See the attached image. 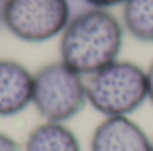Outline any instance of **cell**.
<instances>
[{
	"label": "cell",
	"instance_id": "cell-11",
	"mask_svg": "<svg viewBox=\"0 0 153 151\" xmlns=\"http://www.w3.org/2000/svg\"><path fill=\"white\" fill-rule=\"evenodd\" d=\"M146 78H148V98L153 103V61L148 68V71H146Z\"/></svg>",
	"mask_w": 153,
	"mask_h": 151
},
{
	"label": "cell",
	"instance_id": "cell-2",
	"mask_svg": "<svg viewBox=\"0 0 153 151\" xmlns=\"http://www.w3.org/2000/svg\"><path fill=\"white\" fill-rule=\"evenodd\" d=\"M87 103L105 117L128 115L148 98L146 71L134 62L114 61L85 82Z\"/></svg>",
	"mask_w": 153,
	"mask_h": 151
},
{
	"label": "cell",
	"instance_id": "cell-12",
	"mask_svg": "<svg viewBox=\"0 0 153 151\" xmlns=\"http://www.w3.org/2000/svg\"><path fill=\"white\" fill-rule=\"evenodd\" d=\"M152 150H153V142H152Z\"/></svg>",
	"mask_w": 153,
	"mask_h": 151
},
{
	"label": "cell",
	"instance_id": "cell-4",
	"mask_svg": "<svg viewBox=\"0 0 153 151\" xmlns=\"http://www.w3.org/2000/svg\"><path fill=\"white\" fill-rule=\"evenodd\" d=\"M73 16L70 0H5L2 23L27 43H45L62 34Z\"/></svg>",
	"mask_w": 153,
	"mask_h": 151
},
{
	"label": "cell",
	"instance_id": "cell-9",
	"mask_svg": "<svg viewBox=\"0 0 153 151\" xmlns=\"http://www.w3.org/2000/svg\"><path fill=\"white\" fill-rule=\"evenodd\" d=\"M82 4H85L87 7H93V9H105L109 11L111 7H116V5H125L126 0H80Z\"/></svg>",
	"mask_w": 153,
	"mask_h": 151
},
{
	"label": "cell",
	"instance_id": "cell-13",
	"mask_svg": "<svg viewBox=\"0 0 153 151\" xmlns=\"http://www.w3.org/2000/svg\"><path fill=\"white\" fill-rule=\"evenodd\" d=\"M2 2H5V0H2Z\"/></svg>",
	"mask_w": 153,
	"mask_h": 151
},
{
	"label": "cell",
	"instance_id": "cell-1",
	"mask_svg": "<svg viewBox=\"0 0 153 151\" xmlns=\"http://www.w3.org/2000/svg\"><path fill=\"white\" fill-rule=\"evenodd\" d=\"M123 25L105 9L85 7L75 13L61 34V61L80 75H93L117 61Z\"/></svg>",
	"mask_w": 153,
	"mask_h": 151
},
{
	"label": "cell",
	"instance_id": "cell-5",
	"mask_svg": "<svg viewBox=\"0 0 153 151\" xmlns=\"http://www.w3.org/2000/svg\"><path fill=\"white\" fill-rule=\"evenodd\" d=\"M91 151H153L143 128L126 115L105 117L94 130Z\"/></svg>",
	"mask_w": 153,
	"mask_h": 151
},
{
	"label": "cell",
	"instance_id": "cell-6",
	"mask_svg": "<svg viewBox=\"0 0 153 151\" xmlns=\"http://www.w3.org/2000/svg\"><path fill=\"white\" fill-rule=\"evenodd\" d=\"M34 75L18 61H0V117L23 112L32 103Z\"/></svg>",
	"mask_w": 153,
	"mask_h": 151
},
{
	"label": "cell",
	"instance_id": "cell-10",
	"mask_svg": "<svg viewBox=\"0 0 153 151\" xmlns=\"http://www.w3.org/2000/svg\"><path fill=\"white\" fill-rule=\"evenodd\" d=\"M0 151H20V144L13 137L0 133Z\"/></svg>",
	"mask_w": 153,
	"mask_h": 151
},
{
	"label": "cell",
	"instance_id": "cell-3",
	"mask_svg": "<svg viewBox=\"0 0 153 151\" xmlns=\"http://www.w3.org/2000/svg\"><path fill=\"white\" fill-rule=\"evenodd\" d=\"M87 103L85 82L62 61L46 64L34 73L32 105L50 123H64L75 117Z\"/></svg>",
	"mask_w": 153,
	"mask_h": 151
},
{
	"label": "cell",
	"instance_id": "cell-8",
	"mask_svg": "<svg viewBox=\"0 0 153 151\" xmlns=\"http://www.w3.org/2000/svg\"><path fill=\"white\" fill-rule=\"evenodd\" d=\"M123 23L134 38L153 43V0H126Z\"/></svg>",
	"mask_w": 153,
	"mask_h": 151
},
{
	"label": "cell",
	"instance_id": "cell-7",
	"mask_svg": "<svg viewBox=\"0 0 153 151\" xmlns=\"http://www.w3.org/2000/svg\"><path fill=\"white\" fill-rule=\"evenodd\" d=\"M25 151H80V142L64 123L45 121L30 132Z\"/></svg>",
	"mask_w": 153,
	"mask_h": 151
}]
</instances>
